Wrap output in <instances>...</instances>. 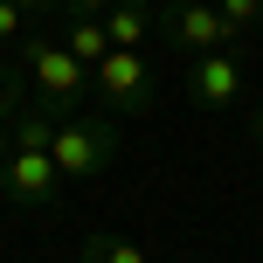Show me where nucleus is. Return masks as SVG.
I'll list each match as a JSON object with an SVG mask.
<instances>
[{
  "mask_svg": "<svg viewBox=\"0 0 263 263\" xmlns=\"http://www.w3.org/2000/svg\"><path fill=\"white\" fill-rule=\"evenodd\" d=\"M14 63H21V77H28V90H35V104H49L55 118H69V111L90 104V69H83L55 35H28L21 49H14Z\"/></svg>",
  "mask_w": 263,
  "mask_h": 263,
  "instance_id": "1",
  "label": "nucleus"
},
{
  "mask_svg": "<svg viewBox=\"0 0 263 263\" xmlns=\"http://www.w3.org/2000/svg\"><path fill=\"white\" fill-rule=\"evenodd\" d=\"M49 159H55L63 180H97L118 159V118L111 111H69V118H55Z\"/></svg>",
  "mask_w": 263,
  "mask_h": 263,
  "instance_id": "2",
  "label": "nucleus"
},
{
  "mask_svg": "<svg viewBox=\"0 0 263 263\" xmlns=\"http://www.w3.org/2000/svg\"><path fill=\"white\" fill-rule=\"evenodd\" d=\"M159 35H166V49H180L187 63L208 55V49H242V35L222 21L215 0H159Z\"/></svg>",
  "mask_w": 263,
  "mask_h": 263,
  "instance_id": "3",
  "label": "nucleus"
},
{
  "mask_svg": "<svg viewBox=\"0 0 263 263\" xmlns=\"http://www.w3.org/2000/svg\"><path fill=\"white\" fill-rule=\"evenodd\" d=\"M90 97L111 111V118L153 111V63H145V49H111L104 63L90 69Z\"/></svg>",
  "mask_w": 263,
  "mask_h": 263,
  "instance_id": "4",
  "label": "nucleus"
},
{
  "mask_svg": "<svg viewBox=\"0 0 263 263\" xmlns=\"http://www.w3.org/2000/svg\"><path fill=\"white\" fill-rule=\"evenodd\" d=\"M250 97V55L242 49H208L187 63V104L201 111H236Z\"/></svg>",
  "mask_w": 263,
  "mask_h": 263,
  "instance_id": "5",
  "label": "nucleus"
},
{
  "mask_svg": "<svg viewBox=\"0 0 263 263\" xmlns=\"http://www.w3.org/2000/svg\"><path fill=\"white\" fill-rule=\"evenodd\" d=\"M63 173H55L49 153H7V166H0V201L7 208H55L63 201Z\"/></svg>",
  "mask_w": 263,
  "mask_h": 263,
  "instance_id": "6",
  "label": "nucleus"
},
{
  "mask_svg": "<svg viewBox=\"0 0 263 263\" xmlns=\"http://www.w3.org/2000/svg\"><path fill=\"white\" fill-rule=\"evenodd\" d=\"M104 35H111V49H145L159 35V0H111Z\"/></svg>",
  "mask_w": 263,
  "mask_h": 263,
  "instance_id": "7",
  "label": "nucleus"
},
{
  "mask_svg": "<svg viewBox=\"0 0 263 263\" xmlns=\"http://www.w3.org/2000/svg\"><path fill=\"white\" fill-rule=\"evenodd\" d=\"M55 42H63V49L77 55L83 69H97V63L111 55V35H104V21H63V35H55Z\"/></svg>",
  "mask_w": 263,
  "mask_h": 263,
  "instance_id": "8",
  "label": "nucleus"
},
{
  "mask_svg": "<svg viewBox=\"0 0 263 263\" xmlns=\"http://www.w3.org/2000/svg\"><path fill=\"white\" fill-rule=\"evenodd\" d=\"M83 263H153L139 250V242H125V236H104V229H97V236H83Z\"/></svg>",
  "mask_w": 263,
  "mask_h": 263,
  "instance_id": "9",
  "label": "nucleus"
},
{
  "mask_svg": "<svg viewBox=\"0 0 263 263\" xmlns=\"http://www.w3.org/2000/svg\"><path fill=\"white\" fill-rule=\"evenodd\" d=\"M21 104H28V77H21V63H14V69H0V125H7Z\"/></svg>",
  "mask_w": 263,
  "mask_h": 263,
  "instance_id": "10",
  "label": "nucleus"
},
{
  "mask_svg": "<svg viewBox=\"0 0 263 263\" xmlns=\"http://www.w3.org/2000/svg\"><path fill=\"white\" fill-rule=\"evenodd\" d=\"M215 7H222V21L236 28V35H250V28L263 21V0H215Z\"/></svg>",
  "mask_w": 263,
  "mask_h": 263,
  "instance_id": "11",
  "label": "nucleus"
},
{
  "mask_svg": "<svg viewBox=\"0 0 263 263\" xmlns=\"http://www.w3.org/2000/svg\"><path fill=\"white\" fill-rule=\"evenodd\" d=\"M0 42H7V49H21V42H28V14L14 7V0H0Z\"/></svg>",
  "mask_w": 263,
  "mask_h": 263,
  "instance_id": "12",
  "label": "nucleus"
},
{
  "mask_svg": "<svg viewBox=\"0 0 263 263\" xmlns=\"http://www.w3.org/2000/svg\"><path fill=\"white\" fill-rule=\"evenodd\" d=\"M55 7H63L69 21H104V14H111V0H55Z\"/></svg>",
  "mask_w": 263,
  "mask_h": 263,
  "instance_id": "13",
  "label": "nucleus"
},
{
  "mask_svg": "<svg viewBox=\"0 0 263 263\" xmlns=\"http://www.w3.org/2000/svg\"><path fill=\"white\" fill-rule=\"evenodd\" d=\"M7 153H14V118L0 125V166H7Z\"/></svg>",
  "mask_w": 263,
  "mask_h": 263,
  "instance_id": "14",
  "label": "nucleus"
},
{
  "mask_svg": "<svg viewBox=\"0 0 263 263\" xmlns=\"http://www.w3.org/2000/svg\"><path fill=\"white\" fill-rule=\"evenodd\" d=\"M14 7H21V14H49L55 0H14Z\"/></svg>",
  "mask_w": 263,
  "mask_h": 263,
  "instance_id": "15",
  "label": "nucleus"
},
{
  "mask_svg": "<svg viewBox=\"0 0 263 263\" xmlns=\"http://www.w3.org/2000/svg\"><path fill=\"white\" fill-rule=\"evenodd\" d=\"M250 139H256V145H263V111H256V118H250Z\"/></svg>",
  "mask_w": 263,
  "mask_h": 263,
  "instance_id": "16",
  "label": "nucleus"
}]
</instances>
